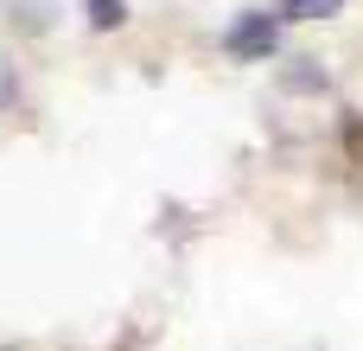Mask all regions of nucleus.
Segmentation results:
<instances>
[{
	"instance_id": "f257e3e1",
	"label": "nucleus",
	"mask_w": 363,
	"mask_h": 351,
	"mask_svg": "<svg viewBox=\"0 0 363 351\" xmlns=\"http://www.w3.org/2000/svg\"><path fill=\"white\" fill-rule=\"evenodd\" d=\"M281 32H274V13H242L230 32H223V51L230 58H274Z\"/></svg>"
},
{
	"instance_id": "f03ea898",
	"label": "nucleus",
	"mask_w": 363,
	"mask_h": 351,
	"mask_svg": "<svg viewBox=\"0 0 363 351\" xmlns=\"http://www.w3.org/2000/svg\"><path fill=\"white\" fill-rule=\"evenodd\" d=\"M345 0H281V19H332Z\"/></svg>"
},
{
	"instance_id": "7ed1b4c3",
	"label": "nucleus",
	"mask_w": 363,
	"mask_h": 351,
	"mask_svg": "<svg viewBox=\"0 0 363 351\" xmlns=\"http://www.w3.org/2000/svg\"><path fill=\"white\" fill-rule=\"evenodd\" d=\"M83 6H89V19H96V26H121V13H128L121 0H83Z\"/></svg>"
}]
</instances>
